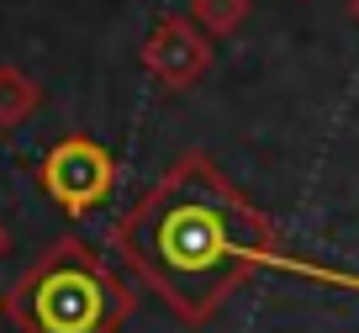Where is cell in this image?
<instances>
[{
  "label": "cell",
  "mask_w": 359,
  "mask_h": 333,
  "mask_svg": "<svg viewBox=\"0 0 359 333\" xmlns=\"http://www.w3.org/2000/svg\"><path fill=\"white\" fill-rule=\"evenodd\" d=\"M122 249L185 318L212 312L248 265H291L285 254H269L259 211L243 207L201 159H185L137 201Z\"/></svg>",
  "instance_id": "obj_1"
},
{
  "label": "cell",
  "mask_w": 359,
  "mask_h": 333,
  "mask_svg": "<svg viewBox=\"0 0 359 333\" xmlns=\"http://www.w3.org/2000/svg\"><path fill=\"white\" fill-rule=\"evenodd\" d=\"M127 296L79 244H58L11 291V318L27 333H111Z\"/></svg>",
  "instance_id": "obj_2"
},
{
  "label": "cell",
  "mask_w": 359,
  "mask_h": 333,
  "mask_svg": "<svg viewBox=\"0 0 359 333\" xmlns=\"http://www.w3.org/2000/svg\"><path fill=\"white\" fill-rule=\"evenodd\" d=\"M43 180H48V190H53V201H64L69 211H90L111 190V159L95 143H85V138H69V143H58L53 154H48Z\"/></svg>",
  "instance_id": "obj_3"
}]
</instances>
